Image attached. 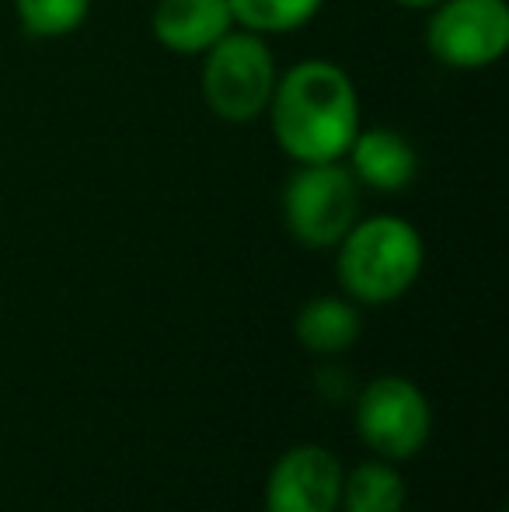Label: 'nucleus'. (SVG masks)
Returning a JSON list of instances; mask_svg holds the SVG:
<instances>
[{
    "mask_svg": "<svg viewBox=\"0 0 509 512\" xmlns=\"http://www.w3.org/2000/svg\"><path fill=\"white\" fill-rule=\"evenodd\" d=\"M265 115L272 140L293 164L342 161L363 126L353 77L325 56L286 67Z\"/></svg>",
    "mask_w": 509,
    "mask_h": 512,
    "instance_id": "nucleus-1",
    "label": "nucleus"
},
{
    "mask_svg": "<svg viewBox=\"0 0 509 512\" xmlns=\"http://www.w3.org/2000/svg\"><path fill=\"white\" fill-rule=\"evenodd\" d=\"M335 248H339L335 272H339L342 290L370 307H384L405 297L419 283L422 265H426L422 234L405 216L394 213L356 220Z\"/></svg>",
    "mask_w": 509,
    "mask_h": 512,
    "instance_id": "nucleus-2",
    "label": "nucleus"
},
{
    "mask_svg": "<svg viewBox=\"0 0 509 512\" xmlns=\"http://www.w3.org/2000/svg\"><path fill=\"white\" fill-rule=\"evenodd\" d=\"M276 77V56H272L265 35L231 28L217 46L203 53L199 95L220 122L248 126L265 115Z\"/></svg>",
    "mask_w": 509,
    "mask_h": 512,
    "instance_id": "nucleus-3",
    "label": "nucleus"
},
{
    "mask_svg": "<svg viewBox=\"0 0 509 512\" xmlns=\"http://www.w3.org/2000/svg\"><path fill=\"white\" fill-rule=\"evenodd\" d=\"M360 189L346 161L297 164L283 185V223L297 244L328 251L360 220Z\"/></svg>",
    "mask_w": 509,
    "mask_h": 512,
    "instance_id": "nucleus-4",
    "label": "nucleus"
},
{
    "mask_svg": "<svg viewBox=\"0 0 509 512\" xmlns=\"http://www.w3.org/2000/svg\"><path fill=\"white\" fill-rule=\"evenodd\" d=\"M426 49L447 70L496 67L509 49L506 0H440L426 11Z\"/></svg>",
    "mask_w": 509,
    "mask_h": 512,
    "instance_id": "nucleus-5",
    "label": "nucleus"
},
{
    "mask_svg": "<svg viewBox=\"0 0 509 512\" xmlns=\"http://www.w3.org/2000/svg\"><path fill=\"white\" fill-rule=\"evenodd\" d=\"M356 432L387 464L412 460L433 432L426 394L405 377H377L356 398Z\"/></svg>",
    "mask_w": 509,
    "mask_h": 512,
    "instance_id": "nucleus-6",
    "label": "nucleus"
},
{
    "mask_svg": "<svg viewBox=\"0 0 509 512\" xmlns=\"http://www.w3.org/2000/svg\"><path fill=\"white\" fill-rule=\"evenodd\" d=\"M342 464L325 446H293L272 464L265 512H335L342 502Z\"/></svg>",
    "mask_w": 509,
    "mask_h": 512,
    "instance_id": "nucleus-7",
    "label": "nucleus"
},
{
    "mask_svg": "<svg viewBox=\"0 0 509 512\" xmlns=\"http://www.w3.org/2000/svg\"><path fill=\"white\" fill-rule=\"evenodd\" d=\"M234 25L227 0H157L150 11V35L178 56H203Z\"/></svg>",
    "mask_w": 509,
    "mask_h": 512,
    "instance_id": "nucleus-8",
    "label": "nucleus"
},
{
    "mask_svg": "<svg viewBox=\"0 0 509 512\" xmlns=\"http://www.w3.org/2000/svg\"><path fill=\"white\" fill-rule=\"evenodd\" d=\"M342 161L349 164L356 182L374 192H401L419 175V150L391 126H360Z\"/></svg>",
    "mask_w": 509,
    "mask_h": 512,
    "instance_id": "nucleus-9",
    "label": "nucleus"
},
{
    "mask_svg": "<svg viewBox=\"0 0 509 512\" xmlns=\"http://www.w3.org/2000/svg\"><path fill=\"white\" fill-rule=\"evenodd\" d=\"M297 342L314 356H339L360 338V314L342 297H314L297 314Z\"/></svg>",
    "mask_w": 509,
    "mask_h": 512,
    "instance_id": "nucleus-10",
    "label": "nucleus"
},
{
    "mask_svg": "<svg viewBox=\"0 0 509 512\" xmlns=\"http://www.w3.org/2000/svg\"><path fill=\"white\" fill-rule=\"evenodd\" d=\"M346 512H401L405 506V478L387 460H367L342 478Z\"/></svg>",
    "mask_w": 509,
    "mask_h": 512,
    "instance_id": "nucleus-11",
    "label": "nucleus"
},
{
    "mask_svg": "<svg viewBox=\"0 0 509 512\" xmlns=\"http://www.w3.org/2000/svg\"><path fill=\"white\" fill-rule=\"evenodd\" d=\"M234 14V25L258 35H290L300 32L307 21H314L325 7V0H227Z\"/></svg>",
    "mask_w": 509,
    "mask_h": 512,
    "instance_id": "nucleus-12",
    "label": "nucleus"
},
{
    "mask_svg": "<svg viewBox=\"0 0 509 512\" xmlns=\"http://www.w3.org/2000/svg\"><path fill=\"white\" fill-rule=\"evenodd\" d=\"M14 18L28 39L56 42L81 32L91 18V0H11Z\"/></svg>",
    "mask_w": 509,
    "mask_h": 512,
    "instance_id": "nucleus-13",
    "label": "nucleus"
},
{
    "mask_svg": "<svg viewBox=\"0 0 509 512\" xmlns=\"http://www.w3.org/2000/svg\"><path fill=\"white\" fill-rule=\"evenodd\" d=\"M391 4L405 7V11H429V7L440 4V0H391Z\"/></svg>",
    "mask_w": 509,
    "mask_h": 512,
    "instance_id": "nucleus-14",
    "label": "nucleus"
}]
</instances>
